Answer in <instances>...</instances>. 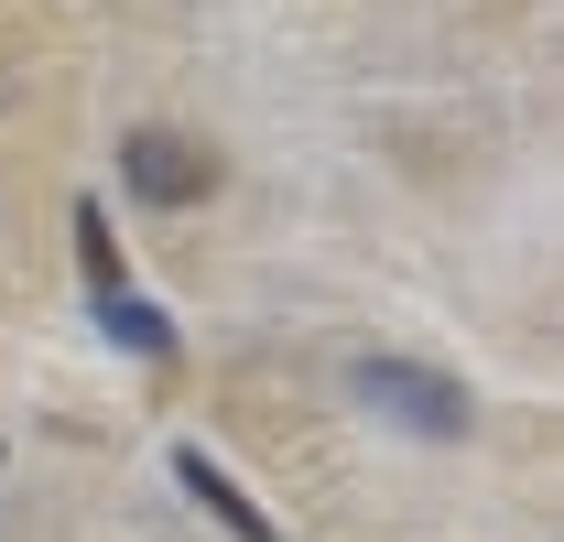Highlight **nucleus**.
I'll return each mask as SVG.
<instances>
[{"label":"nucleus","instance_id":"nucleus-5","mask_svg":"<svg viewBox=\"0 0 564 542\" xmlns=\"http://www.w3.org/2000/svg\"><path fill=\"white\" fill-rule=\"evenodd\" d=\"M76 261H87L98 293H120V250H109V217H98V206H76Z\"/></svg>","mask_w":564,"mask_h":542},{"label":"nucleus","instance_id":"nucleus-1","mask_svg":"<svg viewBox=\"0 0 564 542\" xmlns=\"http://www.w3.org/2000/svg\"><path fill=\"white\" fill-rule=\"evenodd\" d=\"M358 402L391 412V423H413V434H434V445H456V434L478 423L467 380H445V369H413V358H358Z\"/></svg>","mask_w":564,"mask_h":542},{"label":"nucleus","instance_id":"nucleus-3","mask_svg":"<svg viewBox=\"0 0 564 542\" xmlns=\"http://www.w3.org/2000/svg\"><path fill=\"white\" fill-rule=\"evenodd\" d=\"M174 477H185V488H196V510H217V521H228L239 542H272V521H261V510H250V499H239V488H228V477H217L207 456H196V445L174 456Z\"/></svg>","mask_w":564,"mask_h":542},{"label":"nucleus","instance_id":"nucleus-2","mask_svg":"<svg viewBox=\"0 0 564 542\" xmlns=\"http://www.w3.org/2000/svg\"><path fill=\"white\" fill-rule=\"evenodd\" d=\"M120 185H131L141 206H196V196H217V152L196 131H131L120 141Z\"/></svg>","mask_w":564,"mask_h":542},{"label":"nucleus","instance_id":"nucleus-4","mask_svg":"<svg viewBox=\"0 0 564 542\" xmlns=\"http://www.w3.org/2000/svg\"><path fill=\"white\" fill-rule=\"evenodd\" d=\"M98 315H109V337H120V347H141V358H174V326H163L141 293H98Z\"/></svg>","mask_w":564,"mask_h":542}]
</instances>
